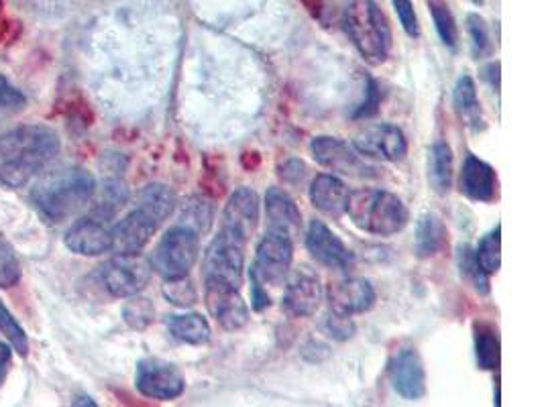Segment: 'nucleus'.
<instances>
[{"mask_svg": "<svg viewBox=\"0 0 544 407\" xmlns=\"http://www.w3.org/2000/svg\"><path fill=\"white\" fill-rule=\"evenodd\" d=\"M459 271L461 277L475 289L479 296H487L489 294V277L481 265L475 259V251L469 245H463L459 249Z\"/></svg>", "mask_w": 544, "mask_h": 407, "instance_id": "nucleus-31", "label": "nucleus"}, {"mask_svg": "<svg viewBox=\"0 0 544 407\" xmlns=\"http://www.w3.org/2000/svg\"><path fill=\"white\" fill-rule=\"evenodd\" d=\"M345 214L359 230L375 237H394L410 220L406 204L396 194L375 188L351 192Z\"/></svg>", "mask_w": 544, "mask_h": 407, "instance_id": "nucleus-3", "label": "nucleus"}, {"mask_svg": "<svg viewBox=\"0 0 544 407\" xmlns=\"http://www.w3.org/2000/svg\"><path fill=\"white\" fill-rule=\"evenodd\" d=\"M312 157L318 165L331 169L333 173H341V176L349 178H375L377 169L369 163H365L363 155L349 143L337 137H314L310 143Z\"/></svg>", "mask_w": 544, "mask_h": 407, "instance_id": "nucleus-9", "label": "nucleus"}, {"mask_svg": "<svg viewBox=\"0 0 544 407\" xmlns=\"http://www.w3.org/2000/svg\"><path fill=\"white\" fill-rule=\"evenodd\" d=\"M11 361H13V348L5 342H0V385L5 383V379L9 375Z\"/></svg>", "mask_w": 544, "mask_h": 407, "instance_id": "nucleus-44", "label": "nucleus"}, {"mask_svg": "<svg viewBox=\"0 0 544 407\" xmlns=\"http://www.w3.org/2000/svg\"><path fill=\"white\" fill-rule=\"evenodd\" d=\"M306 249L314 261L329 269L349 271L355 265V255L322 220L310 222L306 235Z\"/></svg>", "mask_w": 544, "mask_h": 407, "instance_id": "nucleus-13", "label": "nucleus"}, {"mask_svg": "<svg viewBox=\"0 0 544 407\" xmlns=\"http://www.w3.org/2000/svg\"><path fill=\"white\" fill-rule=\"evenodd\" d=\"M170 334L174 338H178L180 342L186 344H206L210 340V324L206 322V318H202L200 314H176V316H168L166 320Z\"/></svg>", "mask_w": 544, "mask_h": 407, "instance_id": "nucleus-26", "label": "nucleus"}, {"mask_svg": "<svg viewBox=\"0 0 544 407\" xmlns=\"http://www.w3.org/2000/svg\"><path fill=\"white\" fill-rule=\"evenodd\" d=\"M320 326H322L324 334H329L331 338L341 340V342L353 338L355 332H357V326H355V322L349 316H341V314H337L333 310L326 312V316L322 318Z\"/></svg>", "mask_w": 544, "mask_h": 407, "instance_id": "nucleus-38", "label": "nucleus"}, {"mask_svg": "<svg viewBox=\"0 0 544 407\" xmlns=\"http://www.w3.org/2000/svg\"><path fill=\"white\" fill-rule=\"evenodd\" d=\"M475 259L487 275H494L502 267V226L487 232L475 249Z\"/></svg>", "mask_w": 544, "mask_h": 407, "instance_id": "nucleus-29", "label": "nucleus"}, {"mask_svg": "<svg viewBox=\"0 0 544 407\" xmlns=\"http://www.w3.org/2000/svg\"><path fill=\"white\" fill-rule=\"evenodd\" d=\"M265 214L269 220V228L286 232L290 237H296L302 228V214L296 206L294 198L282 188H271L265 194Z\"/></svg>", "mask_w": 544, "mask_h": 407, "instance_id": "nucleus-22", "label": "nucleus"}, {"mask_svg": "<svg viewBox=\"0 0 544 407\" xmlns=\"http://www.w3.org/2000/svg\"><path fill=\"white\" fill-rule=\"evenodd\" d=\"M157 226H159L157 220L149 212L137 206L111 228L113 253L117 255L141 253L149 245L151 237L155 235Z\"/></svg>", "mask_w": 544, "mask_h": 407, "instance_id": "nucleus-15", "label": "nucleus"}, {"mask_svg": "<svg viewBox=\"0 0 544 407\" xmlns=\"http://www.w3.org/2000/svg\"><path fill=\"white\" fill-rule=\"evenodd\" d=\"M388 377L394 391L408 401H418L426 395L424 363L412 346H402L392 355L388 363Z\"/></svg>", "mask_w": 544, "mask_h": 407, "instance_id": "nucleus-12", "label": "nucleus"}, {"mask_svg": "<svg viewBox=\"0 0 544 407\" xmlns=\"http://www.w3.org/2000/svg\"><path fill=\"white\" fill-rule=\"evenodd\" d=\"M245 245L235 232L221 228L204 253L202 275L204 283H219L241 289L245 269Z\"/></svg>", "mask_w": 544, "mask_h": 407, "instance_id": "nucleus-5", "label": "nucleus"}, {"mask_svg": "<svg viewBox=\"0 0 544 407\" xmlns=\"http://www.w3.org/2000/svg\"><path fill=\"white\" fill-rule=\"evenodd\" d=\"M200 255V235L184 224L172 226L151 253V269L163 279L188 275Z\"/></svg>", "mask_w": 544, "mask_h": 407, "instance_id": "nucleus-6", "label": "nucleus"}, {"mask_svg": "<svg viewBox=\"0 0 544 407\" xmlns=\"http://www.w3.org/2000/svg\"><path fill=\"white\" fill-rule=\"evenodd\" d=\"M60 153L58 133L45 125H25L0 137V184L23 188Z\"/></svg>", "mask_w": 544, "mask_h": 407, "instance_id": "nucleus-1", "label": "nucleus"}, {"mask_svg": "<svg viewBox=\"0 0 544 407\" xmlns=\"http://www.w3.org/2000/svg\"><path fill=\"white\" fill-rule=\"evenodd\" d=\"M471 3H475V5H483V0H471Z\"/></svg>", "mask_w": 544, "mask_h": 407, "instance_id": "nucleus-48", "label": "nucleus"}, {"mask_svg": "<svg viewBox=\"0 0 544 407\" xmlns=\"http://www.w3.org/2000/svg\"><path fill=\"white\" fill-rule=\"evenodd\" d=\"M326 300H329V310L341 314V316H357L365 314L375 306L377 294L367 279H341L329 285L326 292Z\"/></svg>", "mask_w": 544, "mask_h": 407, "instance_id": "nucleus-16", "label": "nucleus"}, {"mask_svg": "<svg viewBox=\"0 0 544 407\" xmlns=\"http://www.w3.org/2000/svg\"><path fill=\"white\" fill-rule=\"evenodd\" d=\"M0 332L5 334L13 351H17L21 357L29 355V338L23 326L17 322V318L11 314V310L0 300Z\"/></svg>", "mask_w": 544, "mask_h": 407, "instance_id": "nucleus-34", "label": "nucleus"}, {"mask_svg": "<svg viewBox=\"0 0 544 407\" xmlns=\"http://www.w3.org/2000/svg\"><path fill=\"white\" fill-rule=\"evenodd\" d=\"M302 5L306 7V11H308L312 17H318L320 11H322V0H302Z\"/></svg>", "mask_w": 544, "mask_h": 407, "instance_id": "nucleus-46", "label": "nucleus"}, {"mask_svg": "<svg viewBox=\"0 0 544 407\" xmlns=\"http://www.w3.org/2000/svg\"><path fill=\"white\" fill-rule=\"evenodd\" d=\"M320 302H322L320 279L306 267L294 271L286 285L282 310L292 318H308L316 314Z\"/></svg>", "mask_w": 544, "mask_h": 407, "instance_id": "nucleus-17", "label": "nucleus"}, {"mask_svg": "<svg viewBox=\"0 0 544 407\" xmlns=\"http://www.w3.org/2000/svg\"><path fill=\"white\" fill-rule=\"evenodd\" d=\"M473 340H475V359L479 369L494 371L500 367V336L498 328L489 322L473 324Z\"/></svg>", "mask_w": 544, "mask_h": 407, "instance_id": "nucleus-25", "label": "nucleus"}, {"mask_svg": "<svg viewBox=\"0 0 544 407\" xmlns=\"http://www.w3.org/2000/svg\"><path fill=\"white\" fill-rule=\"evenodd\" d=\"M453 149L445 141H437L430 149V159H428V180L432 190L445 196L449 194L453 186Z\"/></svg>", "mask_w": 544, "mask_h": 407, "instance_id": "nucleus-24", "label": "nucleus"}, {"mask_svg": "<svg viewBox=\"0 0 544 407\" xmlns=\"http://www.w3.org/2000/svg\"><path fill=\"white\" fill-rule=\"evenodd\" d=\"M27 106L25 94L15 88L5 76H0V123L13 119Z\"/></svg>", "mask_w": 544, "mask_h": 407, "instance_id": "nucleus-35", "label": "nucleus"}, {"mask_svg": "<svg viewBox=\"0 0 544 407\" xmlns=\"http://www.w3.org/2000/svg\"><path fill=\"white\" fill-rule=\"evenodd\" d=\"M459 190L473 202H492L498 196V173L487 161L467 155L461 167Z\"/></svg>", "mask_w": 544, "mask_h": 407, "instance_id": "nucleus-19", "label": "nucleus"}, {"mask_svg": "<svg viewBox=\"0 0 544 407\" xmlns=\"http://www.w3.org/2000/svg\"><path fill=\"white\" fill-rule=\"evenodd\" d=\"M428 9H430L434 27H437V33H439L441 41L447 47L455 49L457 43H459V29H457L455 17L449 11V7L445 3H441V0H428Z\"/></svg>", "mask_w": 544, "mask_h": 407, "instance_id": "nucleus-33", "label": "nucleus"}, {"mask_svg": "<svg viewBox=\"0 0 544 407\" xmlns=\"http://www.w3.org/2000/svg\"><path fill=\"white\" fill-rule=\"evenodd\" d=\"M74 405H92V407H94L96 401H92L90 397H78V399L74 401Z\"/></svg>", "mask_w": 544, "mask_h": 407, "instance_id": "nucleus-47", "label": "nucleus"}, {"mask_svg": "<svg viewBox=\"0 0 544 407\" xmlns=\"http://www.w3.org/2000/svg\"><path fill=\"white\" fill-rule=\"evenodd\" d=\"M447 243V228L437 214H424L416 226L414 253L418 259L439 255Z\"/></svg>", "mask_w": 544, "mask_h": 407, "instance_id": "nucleus-23", "label": "nucleus"}, {"mask_svg": "<svg viewBox=\"0 0 544 407\" xmlns=\"http://www.w3.org/2000/svg\"><path fill=\"white\" fill-rule=\"evenodd\" d=\"M204 300L210 316L219 322L221 328L235 332L247 326L249 322V308L241 298L239 289L219 283H204Z\"/></svg>", "mask_w": 544, "mask_h": 407, "instance_id": "nucleus-14", "label": "nucleus"}, {"mask_svg": "<svg viewBox=\"0 0 544 407\" xmlns=\"http://www.w3.org/2000/svg\"><path fill=\"white\" fill-rule=\"evenodd\" d=\"M483 78L494 90H500V62H492L483 68Z\"/></svg>", "mask_w": 544, "mask_h": 407, "instance_id": "nucleus-45", "label": "nucleus"}, {"mask_svg": "<svg viewBox=\"0 0 544 407\" xmlns=\"http://www.w3.org/2000/svg\"><path fill=\"white\" fill-rule=\"evenodd\" d=\"M345 29L367 64L379 66L388 60L392 29L388 17L373 0H351L345 9Z\"/></svg>", "mask_w": 544, "mask_h": 407, "instance_id": "nucleus-4", "label": "nucleus"}, {"mask_svg": "<svg viewBox=\"0 0 544 407\" xmlns=\"http://www.w3.org/2000/svg\"><path fill=\"white\" fill-rule=\"evenodd\" d=\"M278 176L286 182V184H298L302 182V178L306 176V165L300 159H286L280 167H278Z\"/></svg>", "mask_w": 544, "mask_h": 407, "instance_id": "nucleus-42", "label": "nucleus"}, {"mask_svg": "<svg viewBox=\"0 0 544 407\" xmlns=\"http://www.w3.org/2000/svg\"><path fill=\"white\" fill-rule=\"evenodd\" d=\"M392 3H394V9L398 13V19H400L404 31L410 37H418L420 35V25H418V17H416L412 0H392Z\"/></svg>", "mask_w": 544, "mask_h": 407, "instance_id": "nucleus-40", "label": "nucleus"}, {"mask_svg": "<svg viewBox=\"0 0 544 407\" xmlns=\"http://www.w3.org/2000/svg\"><path fill=\"white\" fill-rule=\"evenodd\" d=\"M249 279H251V306H253L257 312L269 308L271 298H269V294H267V289L263 287V283H261L259 279H255L253 275H249Z\"/></svg>", "mask_w": 544, "mask_h": 407, "instance_id": "nucleus-43", "label": "nucleus"}, {"mask_svg": "<svg viewBox=\"0 0 544 407\" xmlns=\"http://www.w3.org/2000/svg\"><path fill=\"white\" fill-rule=\"evenodd\" d=\"M135 387L143 397L157 401L178 399L186 389V379L182 371L161 359H143L137 365Z\"/></svg>", "mask_w": 544, "mask_h": 407, "instance_id": "nucleus-10", "label": "nucleus"}, {"mask_svg": "<svg viewBox=\"0 0 544 407\" xmlns=\"http://www.w3.org/2000/svg\"><path fill=\"white\" fill-rule=\"evenodd\" d=\"M467 31L473 41V49L477 55L492 53V41H489V29L485 25V19L477 13L467 15Z\"/></svg>", "mask_w": 544, "mask_h": 407, "instance_id": "nucleus-39", "label": "nucleus"}, {"mask_svg": "<svg viewBox=\"0 0 544 407\" xmlns=\"http://www.w3.org/2000/svg\"><path fill=\"white\" fill-rule=\"evenodd\" d=\"M349 188L343 180L331 173H320L310 184V202L324 216L341 218L347 212Z\"/></svg>", "mask_w": 544, "mask_h": 407, "instance_id": "nucleus-21", "label": "nucleus"}, {"mask_svg": "<svg viewBox=\"0 0 544 407\" xmlns=\"http://www.w3.org/2000/svg\"><path fill=\"white\" fill-rule=\"evenodd\" d=\"M365 100L363 104L357 108V112L353 114L355 119H367V116H373L379 108V102H382V94H379V86L375 80H367V88H365Z\"/></svg>", "mask_w": 544, "mask_h": 407, "instance_id": "nucleus-41", "label": "nucleus"}, {"mask_svg": "<svg viewBox=\"0 0 544 407\" xmlns=\"http://www.w3.org/2000/svg\"><path fill=\"white\" fill-rule=\"evenodd\" d=\"M96 194V180L84 167H60L41 178L31 200L37 210L51 222H64L78 214Z\"/></svg>", "mask_w": 544, "mask_h": 407, "instance_id": "nucleus-2", "label": "nucleus"}, {"mask_svg": "<svg viewBox=\"0 0 544 407\" xmlns=\"http://www.w3.org/2000/svg\"><path fill=\"white\" fill-rule=\"evenodd\" d=\"M212 218H214L212 204L206 198L196 196V198H190L188 204H184L180 224L192 228L194 232H198V235H204L212 224Z\"/></svg>", "mask_w": 544, "mask_h": 407, "instance_id": "nucleus-32", "label": "nucleus"}, {"mask_svg": "<svg viewBox=\"0 0 544 407\" xmlns=\"http://www.w3.org/2000/svg\"><path fill=\"white\" fill-rule=\"evenodd\" d=\"M21 279V265L17 261V255L13 247L0 237V287H13Z\"/></svg>", "mask_w": 544, "mask_h": 407, "instance_id": "nucleus-37", "label": "nucleus"}, {"mask_svg": "<svg viewBox=\"0 0 544 407\" xmlns=\"http://www.w3.org/2000/svg\"><path fill=\"white\" fill-rule=\"evenodd\" d=\"M353 147L367 159L377 161H402L408 153V141L402 129L394 125H369L363 131H359L353 139Z\"/></svg>", "mask_w": 544, "mask_h": 407, "instance_id": "nucleus-11", "label": "nucleus"}, {"mask_svg": "<svg viewBox=\"0 0 544 407\" xmlns=\"http://www.w3.org/2000/svg\"><path fill=\"white\" fill-rule=\"evenodd\" d=\"M453 98H455V108H457L461 119L465 121V125H469L473 129H481L483 127L481 104H479L477 88H475V82L471 76H461L457 80Z\"/></svg>", "mask_w": 544, "mask_h": 407, "instance_id": "nucleus-28", "label": "nucleus"}, {"mask_svg": "<svg viewBox=\"0 0 544 407\" xmlns=\"http://www.w3.org/2000/svg\"><path fill=\"white\" fill-rule=\"evenodd\" d=\"M161 294L170 304L178 306V308H192L198 302V289L194 285V281L188 275H180V277H170L163 281Z\"/></svg>", "mask_w": 544, "mask_h": 407, "instance_id": "nucleus-30", "label": "nucleus"}, {"mask_svg": "<svg viewBox=\"0 0 544 407\" xmlns=\"http://www.w3.org/2000/svg\"><path fill=\"white\" fill-rule=\"evenodd\" d=\"M123 318L133 330H145L155 318V308L151 300L131 296L123 308Z\"/></svg>", "mask_w": 544, "mask_h": 407, "instance_id": "nucleus-36", "label": "nucleus"}, {"mask_svg": "<svg viewBox=\"0 0 544 407\" xmlns=\"http://www.w3.org/2000/svg\"><path fill=\"white\" fill-rule=\"evenodd\" d=\"M294 261L292 237L282 230L269 228L257 245L251 273L263 285H280L290 273Z\"/></svg>", "mask_w": 544, "mask_h": 407, "instance_id": "nucleus-8", "label": "nucleus"}, {"mask_svg": "<svg viewBox=\"0 0 544 407\" xmlns=\"http://www.w3.org/2000/svg\"><path fill=\"white\" fill-rule=\"evenodd\" d=\"M151 263L141 257V253L133 255H117L100 265L96 277L104 292L113 298H131L141 294L151 279Z\"/></svg>", "mask_w": 544, "mask_h": 407, "instance_id": "nucleus-7", "label": "nucleus"}, {"mask_svg": "<svg viewBox=\"0 0 544 407\" xmlns=\"http://www.w3.org/2000/svg\"><path fill=\"white\" fill-rule=\"evenodd\" d=\"M66 247L82 257H100L113 251V237L108 224L96 216L76 220L66 232Z\"/></svg>", "mask_w": 544, "mask_h": 407, "instance_id": "nucleus-18", "label": "nucleus"}, {"mask_svg": "<svg viewBox=\"0 0 544 407\" xmlns=\"http://www.w3.org/2000/svg\"><path fill=\"white\" fill-rule=\"evenodd\" d=\"M259 222V196L251 188H237L223 212V228L235 232L243 241L255 232Z\"/></svg>", "mask_w": 544, "mask_h": 407, "instance_id": "nucleus-20", "label": "nucleus"}, {"mask_svg": "<svg viewBox=\"0 0 544 407\" xmlns=\"http://www.w3.org/2000/svg\"><path fill=\"white\" fill-rule=\"evenodd\" d=\"M137 206L143 208L145 212H149L157 220V224H161L163 220H168V216L174 212L176 196L168 186L149 184L139 192Z\"/></svg>", "mask_w": 544, "mask_h": 407, "instance_id": "nucleus-27", "label": "nucleus"}]
</instances>
